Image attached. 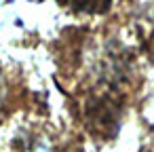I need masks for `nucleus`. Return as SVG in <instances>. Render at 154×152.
<instances>
[{
  "label": "nucleus",
  "mask_w": 154,
  "mask_h": 152,
  "mask_svg": "<svg viewBox=\"0 0 154 152\" xmlns=\"http://www.w3.org/2000/svg\"><path fill=\"white\" fill-rule=\"evenodd\" d=\"M61 7H68L70 11L76 13H89V15H97V13H106L110 9L112 0H57Z\"/></svg>",
  "instance_id": "1"
}]
</instances>
